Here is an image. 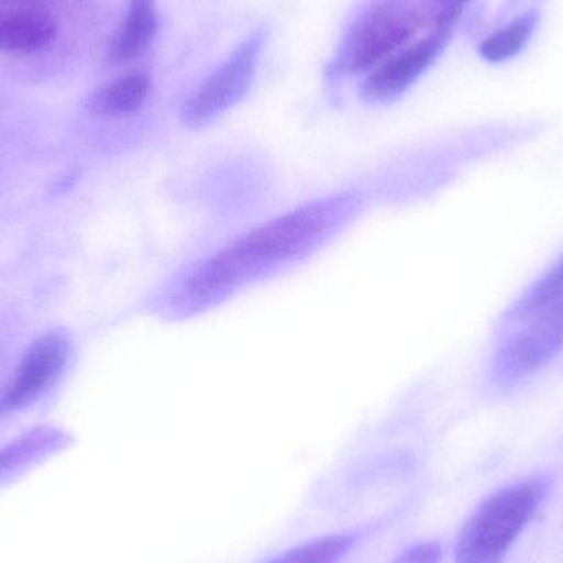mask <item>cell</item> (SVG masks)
<instances>
[{"label":"cell","mask_w":563,"mask_h":563,"mask_svg":"<svg viewBox=\"0 0 563 563\" xmlns=\"http://www.w3.org/2000/svg\"><path fill=\"white\" fill-rule=\"evenodd\" d=\"M343 201H323L285 214L234 241L198 267L181 288V301L205 307L313 250L343 218Z\"/></svg>","instance_id":"obj_1"},{"label":"cell","mask_w":563,"mask_h":563,"mask_svg":"<svg viewBox=\"0 0 563 563\" xmlns=\"http://www.w3.org/2000/svg\"><path fill=\"white\" fill-rule=\"evenodd\" d=\"M429 22L432 13L427 0H377L341 40L330 71L336 76L367 75L406 48Z\"/></svg>","instance_id":"obj_2"},{"label":"cell","mask_w":563,"mask_h":563,"mask_svg":"<svg viewBox=\"0 0 563 563\" xmlns=\"http://www.w3.org/2000/svg\"><path fill=\"white\" fill-rule=\"evenodd\" d=\"M541 482L508 486L489 496L463 526L455 563H501L544 498Z\"/></svg>","instance_id":"obj_3"},{"label":"cell","mask_w":563,"mask_h":563,"mask_svg":"<svg viewBox=\"0 0 563 563\" xmlns=\"http://www.w3.org/2000/svg\"><path fill=\"white\" fill-rule=\"evenodd\" d=\"M266 29H257L185 99L180 121L203 128L233 109L250 92L266 43Z\"/></svg>","instance_id":"obj_4"},{"label":"cell","mask_w":563,"mask_h":563,"mask_svg":"<svg viewBox=\"0 0 563 563\" xmlns=\"http://www.w3.org/2000/svg\"><path fill=\"white\" fill-rule=\"evenodd\" d=\"M496 347L492 377L498 387H511L551 363L563 350V297L518 324Z\"/></svg>","instance_id":"obj_5"},{"label":"cell","mask_w":563,"mask_h":563,"mask_svg":"<svg viewBox=\"0 0 563 563\" xmlns=\"http://www.w3.org/2000/svg\"><path fill=\"white\" fill-rule=\"evenodd\" d=\"M71 351V338L63 330L36 338L0 394V416L19 412L36 402L62 376Z\"/></svg>","instance_id":"obj_6"},{"label":"cell","mask_w":563,"mask_h":563,"mask_svg":"<svg viewBox=\"0 0 563 563\" xmlns=\"http://www.w3.org/2000/svg\"><path fill=\"white\" fill-rule=\"evenodd\" d=\"M452 30L432 29L430 35L409 43L406 48L367 73L361 95L369 102H387L402 96L435 59L442 55Z\"/></svg>","instance_id":"obj_7"},{"label":"cell","mask_w":563,"mask_h":563,"mask_svg":"<svg viewBox=\"0 0 563 563\" xmlns=\"http://www.w3.org/2000/svg\"><path fill=\"white\" fill-rule=\"evenodd\" d=\"M58 32L55 19L42 7L0 3V52L29 55L46 48Z\"/></svg>","instance_id":"obj_8"},{"label":"cell","mask_w":563,"mask_h":563,"mask_svg":"<svg viewBox=\"0 0 563 563\" xmlns=\"http://www.w3.org/2000/svg\"><path fill=\"white\" fill-rule=\"evenodd\" d=\"M151 91V73L144 68L132 69L89 95L86 109L102 118H124L139 111L147 101Z\"/></svg>","instance_id":"obj_9"},{"label":"cell","mask_w":563,"mask_h":563,"mask_svg":"<svg viewBox=\"0 0 563 563\" xmlns=\"http://www.w3.org/2000/svg\"><path fill=\"white\" fill-rule=\"evenodd\" d=\"M157 35V2L155 0H129L128 13L115 32L109 48L114 63H128L139 58Z\"/></svg>","instance_id":"obj_10"},{"label":"cell","mask_w":563,"mask_h":563,"mask_svg":"<svg viewBox=\"0 0 563 563\" xmlns=\"http://www.w3.org/2000/svg\"><path fill=\"white\" fill-rule=\"evenodd\" d=\"M563 297V256L548 273L542 274L521 297L508 308L501 324L505 328L518 327L532 314Z\"/></svg>","instance_id":"obj_11"},{"label":"cell","mask_w":563,"mask_h":563,"mask_svg":"<svg viewBox=\"0 0 563 563\" xmlns=\"http://www.w3.org/2000/svg\"><path fill=\"white\" fill-rule=\"evenodd\" d=\"M66 442L65 433L55 429H36L0 450V476L13 472L43 453L59 449Z\"/></svg>","instance_id":"obj_12"},{"label":"cell","mask_w":563,"mask_h":563,"mask_svg":"<svg viewBox=\"0 0 563 563\" xmlns=\"http://www.w3.org/2000/svg\"><path fill=\"white\" fill-rule=\"evenodd\" d=\"M538 15L526 13L521 19L509 23L505 29L498 30L479 45V55L489 63H503L518 55L534 32Z\"/></svg>","instance_id":"obj_13"},{"label":"cell","mask_w":563,"mask_h":563,"mask_svg":"<svg viewBox=\"0 0 563 563\" xmlns=\"http://www.w3.org/2000/svg\"><path fill=\"white\" fill-rule=\"evenodd\" d=\"M353 545L350 536H330L317 539L267 563H338Z\"/></svg>","instance_id":"obj_14"},{"label":"cell","mask_w":563,"mask_h":563,"mask_svg":"<svg viewBox=\"0 0 563 563\" xmlns=\"http://www.w3.org/2000/svg\"><path fill=\"white\" fill-rule=\"evenodd\" d=\"M432 13V29L452 30L468 0H427Z\"/></svg>","instance_id":"obj_15"},{"label":"cell","mask_w":563,"mask_h":563,"mask_svg":"<svg viewBox=\"0 0 563 563\" xmlns=\"http://www.w3.org/2000/svg\"><path fill=\"white\" fill-rule=\"evenodd\" d=\"M442 548L439 544H420L409 549L396 559L394 563H442Z\"/></svg>","instance_id":"obj_16"},{"label":"cell","mask_w":563,"mask_h":563,"mask_svg":"<svg viewBox=\"0 0 563 563\" xmlns=\"http://www.w3.org/2000/svg\"><path fill=\"white\" fill-rule=\"evenodd\" d=\"M49 2H59V0H0V3H10V5L42 7Z\"/></svg>","instance_id":"obj_17"}]
</instances>
